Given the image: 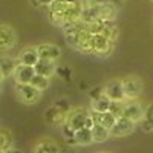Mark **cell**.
I'll use <instances>...</instances> for the list:
<instances>
[{
	"instance_id": "6da1fadb",
	"label": "cell",
	"mask_w": 153,
	"mask_h": 153,
	"mask_svg": "<svg viewBox=\"0 0 153 153\" xmlns=\"http://www.w3.org/2000/svg\"><path fill=\"white\" fill-rule=\"evenodd\" d=\"M48 8V17L55 26L63 28L66 23L81 20L83 3L78 0H54Z\"/></svg>"
},
{
	"instance_id": "7a4b0ae2",
	"label": "cell",
	"mask_w": 153,
	"mask_h": 153,
	"mask_svg": "<svg viewBox=\"0 0 153 153\" xmlns=\"http://www.w3.org/2000/svg\"><path fill=\"white\" fill-rule=\"evenodd\" d=\"M16 92L19 98L22 100V103L25 104H35L38 103L42 95V91L32 86L31 83H16Z\"/></svg>"
},
{
	"instance_id": "3957f363",
	"label": "cell",
	"mask_w": 153,
	"mask_h": 153,
	"mask_svg": "<svg viewBox=\"0 0 153 153\" xmlns=\"http://www.w3.org/2000/svg\"><path fill=\"white\" fill-rule=\"evenodd\" d=\"M123 86L126 92V100H136L143 92V81L136 75H129L123 78Z\"/></svg>"
},
{
	"instance_id": "277c9868",
	"label": "cell",
	"mask_w": 153,
	"mask_h": 153,
	"mask_svg": "<svg viewBox=\"0 0 153 153\" xmlns=\"http://www.w3.org/2000/svg\"><path fill=\"white\" fill-rule=\"evenodd\" d=\"M17 37H16V31L12 29V26L3 23L2 28H0V48H2V52L11 51L16 46Z\"/></svg>"
},
{
	"instance_id": "5b68a950",
	"label": "cell",
	"mask_w": 153,
	"mask_h": 153,
	"mask_svg": "<svg viewBox=\"0 0 153 153\" xmlns=\"http://www.w3.org/2000/svg\"><path fill=\"white\" fill-rule=\"evenodd\" d=\"M89 112L83 107H76V109H72L69 113H68V120L66 123L72 127L74 130H80L84 127L86 124V118H87Z\"/></svg>"
},
{
	"instance_id": "8992f818",
	"label": "cell",
	"mask_w": 153,
	"mask_h": 153,
	"mask_svg": "<svg viewBox=\"0 0 153 153\" xmlns=\"http://www.w3.org/2000/svg\"><path fill=\"white\" fill-rule=\"evenodd\" d=\"M104 94L112 100V101H124L126 100V92L123 80H112L104 86Z\"/></svg>"
},
{
	"instance_id": "52a82bcc",
	"label": "cell",
	"mask_w": 153,
	"mask_h": 153,
	"mask_svg": "<svg viewBox=\"0 0 153 153\" xmlns=\"http://www.w3.org/2000/svg\"><path fill=\"white\" fill-rule=\"evenodd\" d=\"M135 126H136V123H133L132 120L126 118V117H120L117 120V123H115V126L112 127L110 133H112V136H117V138L126 136V135H129L135 130Z\"/></svg>"
},
{
	"instance_id": "ba28073f",
	"label": "cell",
	"mask_w": 153,
	"mask_h": 153,
	"mask_svg": "<svg viewBox=\"0 0 153 153\" xmlns=\"http://www.w3.org/2000/svg\"><path fill=\"white\" fill-rule=\"evenodd\" d=\"M66 120H68V113L60 110L55 104L45 110V121L51 126H54V127L55 126H63L66 123Z\"/></svg>"
},
{
	"instance_id": "9c48e42d",
	"label": "cell",
	"mask_w": 153,
	"mask_h": 153,
	"mask_svg": "<svg viewBox=\"0 0 153 153\" xmlns=\"http://www.w3.org/2000/svg\"><path fill=\"white\" fill-rule=\"evenodd\" d=\"M144 113L146 110L139 106L135 101H130V103H124V110H123V117L132 120L133 123H141L144 120Z\"/></svg>"
},
{
	"instance_id": "30bf717a",
	"label": "cell",
	"mask_w": 153,
	"mask_h": 153,
	"mask_svg": "<svg viewBox=\"0 0 153 153\" xmlns=\"http://www.w3.org/2000/svg\"><path fill=\"white\" fill-rule=\"evenodd\" d=\"M35 48L38 51L40 58H48V60H54L55 61L61 55V49L57 45H52V43H42V45H38Z\"/></svg>"
},
{
	"instance_id": "8fae6325",
	"label": "cell",
	"mask_w": 153,
	"mask_h": 153,
	"mask_svg": "<svg viewBox=\"0 0 153 153\" xmlns=\"http://www.w3.org/2000/svg\"><path fill=\"white\" fill-rule=\"evenodd\" d=\"M35 68L34 66H28V65H22L19 63V66L14 72V78L16 83H31L32 78L35 76Z\"/></svg>"
},
{
	"instance_id": "7c38bea8",
	"label": "cell",
	"mask_w": 153,
	"mask_h": 153,
	"mask_svg": "<svg viewBox=\"0 0 153 153\" xmlns=\"http://www.w3.org/2000/svg\"><path fill=\"white\" fill-rule=\"evenodd\" d=\"M38 60H40L38 51H37V48H32V46L25 48L22 52L19 54V63H22V65L35 66L37 63H38Z\"/></svg>"
},
{
	"instance_id": "4fadbf2b",
	"label": "cell",
	"mask_w": 153,
	"mask_h": 153,
	"mask_svg": "<svg viewBox=\"0 0 153 153\" xmlns=\"http://www.w3.org/2000/svg\"><path fill=\"white\" fill-rule=\"evenodd\" d=\"M32 153H60V147L49 138H42L32 149Z\"/></svg>"
},
{
	"instance_id": "5bb4252c",
	"label": "cell",
	"mask_w": 153,
	"mask_h": 153,
	"mask_svg": "<svg viewBox=\"0 0 153 153\" xmlns=\"http://www.w3.org/2000/svg\"><path fill=\"white\" fill-rule=\"evenodd\" d=\"M100 19V5L94 3H83V12H81V20L84 23H92Z\"/></svg>"
},
{
	"instance_id": "9a60e30c",
	"label": "cell",
	"mask_w": 153,
	"mask_h": 153,
	"mask_svg": "<svg viewBox=\"0 0 153 153\" xmlns=\"http://www.w3.org/2000/svg\"><path fill=\"white\" fill-rule=\"evenodd\" d=\"M35 68V72L40 74V75H45V76H52L57 71V66H55V61L54 60H48V58H40L38 63L34 66Z\"/></svg>"
},
{
	"instance_id": "2e32d148",
	"label": "cell",
	"mask_w": 153,
	"mask_h": 153,
	"mask_svg": "<svg viewBox=\"0 0 153 153\" xmlns=\"http://www.w3.org/2000/svg\"><path fill=\"white\" fill-rule=\"evenodd\" d=\"M118 14V6L113 5L110 0L103 5H100V19L104 22H115Z\"/></svg>"
},
{
	"instance_id": "e0dca14e",
	"label": "cell",
	"mask_w": 153,
	"mask_h": 153,
	"mask_svg": "<svg viewBox=\"0 0 153 153\" xmlns=\"http://www.w3.org/2000/svg\"><path fill=\"white\" fill-rule=\"evenodd\" d=\"M92 113H94L95 121L98 124H101V126L107 127L109 130H112V127L115 126V123H117V120H118L110 110H107V112H94L92 110Z\"/></svg>"
},
{
	"instance_id": "ac0fdd59",
	"label": "cell",
	"mask_w": 153,
	"mask_h": 153,
	"mask_svg": "<svg viewBox=\"0 0 153 153\" xmlns=\"http://www.w3.org/2000/svg\"><path fill=\"white\" fill-rule=\"evenodd\" d=\"M19 66V63L11 58V57H6L3 55L2 57V65H0V71H2V80L8 78V76H14V72Z\"/></svg>"
},
{
	"instance_id": "d6986e66",
	"label": "cell",
	"mask_w": 153,
	"mask_h": 153,
	"mask_svg": "<svg viewBox=\"0 0 153 153\" xmlns=\"http://www.w3.org/2000/svg\"><path fill=\"white\" fill-rule=\"evenodd\" d=\"M91 101H92V110L94 112H107V110H110L112 103H113L106 94H103L97 100H91Z\"/></svg>"
},
{
	"instance_id": "ffe728a7",
	"label": "cell",
	"mask_w": 153,
	"mask_h": 153,
	"mask_svg": "<svg viewBox=\"0 0 153 153\" xmlns=\"http://www.w3.org/2000/svg\"><path fill=\"white\" fill-rule=\"evenodd\" d=\"M12 146H14L12 133L3 127L2 132H0V153H6V152L12 150Z\"/></svg>"
},
{
	"instance_id": "44dd1931",
	"label": "cell",
	"mask_w": 153,
	"mask_h": 153,
	"mask_svg": "<svg viewBox=\"0 0 153 153\" xmlns=\"http://www.w3.org/2000/svg\"><path fill=\"white\" fill-rule=\"evenodd\" d=\"M92 135H94V143H104L107 141V139L112 136L110 130L107 129V127L101 126V124H95V127L92 129Z\"/></svg>"
},
{
	"instance_id": "7402d4cb",
	"label": "cell",
	"mask_w": 153,
	"mask_h": 153,
	"mask_svg": "<svg viewBox=\"0 0 153 153\" xmlns=\"http://www.w3.org/2000/svg\"><path fill=\"white\" fill-rule=\"evenodd\" d=\"M75 138L78 141V146H89L94 143V135H92V130L87 129V127H83V129L76 130L75 132Z\"/></svg>"
},
{
	"instance_id": "603a6c76",
	"label": "cell",
	"mask_w": 153,
	"mask_h": 153,
	"mask_svg": "<svg viewBox=\"0 0 153 153\" xmlns=\"http://www.w3.org/2000/svg\"><path fill=\"white\" fill-rule=\"evenodd\" d=\"M32 86H35L37 89H40V91H46L49 87V76H45V75H40V74H35V76L32 78L31 81Z\"/></svg>"
},
{
	"instance_id": "cb8c5ba5",
	"label": "cell",
	"mask_w": 153,
	"mask_h": 153,
	"mask_svg": "<svg viewBox=\"0 0 153 153\" xmlns=\"http://www.w3.org/2000/svg\"><path fill=\"white\" fill-rule=\"evenodd\" d=\"M103 34L109 38L110 42L115 43V40H117V37H118V28H117V25H115L113 22H106V28H104Z\"/></svg>"
},
{
	"instance_id": "d4e9b609",
	"label": "cell",
	"mask_w": 153,
	"mask_h": 153,
	"mask_svg": "<svg viewBox=\"0 0 153 153\" xmlns=\"http://www.w3.org/2000/svg\"><path fill=\"white\" fill-rule=\"evenodd\" d=\"M104 28H106V22L101 19H98L92 23H87V31L91 34H103Z\"/></svg>"
},
{
	"instance_id": "484cf974",
	"label": "cell",
	"mask_w": 153,
	"mask_h": 153,
	"mask_svg": "<svg viewBox=\"0 0 153 153\" xmlns=\"http://www.w3.org/2000/svg\"><path fill=\"white\" fill-rule=\"evenodd\" d=\"M55 74L60 76L63 81H68L69 83L72 80V69L68 68V66H58L57 71H55Z\"/></svg>"
},
{
	"instance_id": "4316f807",
	"label": "cell",
	"mask_w": 153,
	"mask_h": 153,
	"mask_svg": "<svg viewBox=\"0 0 153 153\" xmlns=\"http://www.w3.org/2000/svg\"><path fill=\"white\" fill-rule=\"evenodd\" d=\"M123 110H124V101H113L112 107H110V112L115 115V117L117 118L123 117Z\"/></svg>"
},
{
	"instance_id": "83f0119b",
	"label": "cell",
	"mask_w": 153,
	"mask_h": 153,
	"mask_svg": "<svg viewBox=\"0 0 153 153\" xmlns=\"http://www.w3.org/2000/svg\"><path fill=\"white\" fill-rule=\"evenodd\" d=\"M103 94H104V87L97 86V87H94V89H91V91H89V98H91V100H97V98H100Z\"/></svg>"
},
{
	"instance_id": "f1b7e54d",
	"label": "cell",
	"mask_w": 153,
	"mask_h": 153,
	"mask_svg": "<svg viewBox=\"0 0 153 153\" xmlns=\"http://www.w3.org/2000/svg\"><path fill=\"white\" fill-rule=\"evenodd\" d=\"M61 132H63V135H65V138L68 139V138H74L76 130H74V129H72V127H71L68 123H65V124L61 126Z\"/></svg>"
},
{
	"instance_id": "f546056e",
	"label": "cell",
	"mask_w": 153,
	"mask_h": 153,
	"mask_svg": "<svg viewBox=\"0 0 153 153\" xmlns=\"http://www.w3.org/2000/svg\"><path fill=\"white\" fill-rule=\"evenodd\" d=\"M60 110H63V112H66V113H69L72 109H71V106H69V103H68V101L66 100H57L55 101V103H54Z\"/></svg>"
},
{
	"instance_id": "4dcf8cb0",
	"label": "cell",
	"mask_w": 153,
	"mask_h": 153,
	"mask_svg": "<svg viewBox=\"0 0 153 153\" xmlns=\"http://www.w3.org/2000/svg\"><path fill=\"white\" fill-rule=\"evenodd\" d=\"M144 120L147 123H150L153 126V103H150L147 107H146V113H144Z\"/></svg>"
},
{
	"instance_id": "1f68e13d",
	"label": "cell",
	"mask_w": 153,
	"mask_h": 153,
	"mask_svg": "<svg viewBox=\"0 0 153 153\" xmlns=\"http://www.w3.org/2000/svg\"><path fill=\"white\" fill-rule=\"evenodd\" d=\"M29 5L34 8H38V6H42V2L40 0H29Z\"/></svg>"
},
{
	"instance_id": "d6a6232c",
	"label": "cell",
	"mask_w": 153,
	"mask_h": 153,
	"mask_svg": "<svg viewBox=\"0 0 153 153\" xmlns=\"http://www.w3.org/2000/svg\"><path fill=\"white\" fill-rule=\"evenodd\" d=\"M110 2H112L113 5H117L118 8H121V6L124 5V2H126V0H110Z\"/></svg>"
},
{
	"instance_id": "836d02e7",
	"label": "cell",
	"mask_w": 153,
	"mask_h": 153,
	"mask_svg": "<svg viewBox=\"0 0 153 153\" xmlns=\"http://www.w3.org/2000/svg\"><path fill=\"white\" fill-rule=\"evenodd\" d=\"M40 2H42V5H46V6H49L51 3L54 2V0H40Z\"/></svg>"
},
{
	"instance_id": "e575fe53",
	"label": "cell",
	"mask_w": 153,
	"mask_h": 153,
	"mask_svg": "<svg viewBox=\"0 0 153 153\" xmlns=\"http://www.w3.org/2000/svg\"><path fill=\"white\" fill-rule=\"evenodd\" d=\"M6 153H20V152L16 150V149H12V150H9V152H6Z\"/></svg>"
},
{
	"instance_id": "d590c367",
	"label": "cell",
	"mask_w": 153,
	"mask_h": 153,
	"mask_svg": "<svg viewBox=\"0 0 153 153\" xmlns=\"http://www.w3.org/2000/svg\"><path fill=\"white\" fill-rule=\"evenodd\" d=\"M152 2H153V0H152Z\"/></svg>"
}]
</instances>
